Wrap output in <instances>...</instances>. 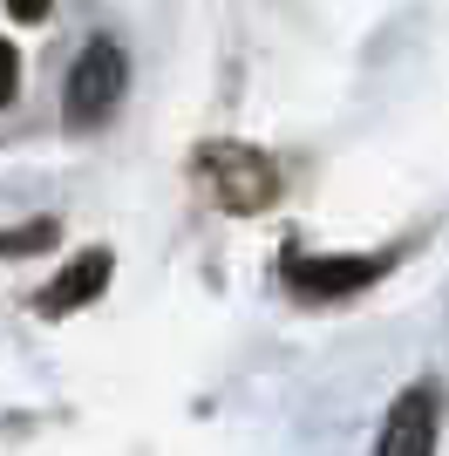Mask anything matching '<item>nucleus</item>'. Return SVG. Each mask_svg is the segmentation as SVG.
<instances>
[{
  "instance_id": "obj_3",
  "label": "nucleus",
  "mask_w": 449,
  "mask_h": 456,
  "mask_svg": "<svg viewBox=\"0 0 449 456\" xmlns=\"http://www.w3.org/2000/svg\"><path fill=\"white\" fill-rule=\"evenodd\" d=\"M198 177L211 184V198H218L224 211H259V205H273V191H280L273 164H265L259 151H245V143H211V151L198 157Z\"/></svg>"
},
{
  "instance_id": "obj_1",
  "label": "nucleus",
  "mask_w": 449,
  "mask_h": 456,
  "mask_svg": "<svg viewBox=\"0 0 449 456\" xmlns=\"http://www.w3.org/2000/svg\"><path fill=\"white\" fill-rule=\"evenodd\" d=\"M123 89H130V61H123V48H116L110 35H95L89 48L75 55L69 89H61L69 130H102V123L116 116V102H123Z\"/></svg>"
},
{
  "instance_id": "obj_5",
  "label": "nucleus",
  "mask_w": 449,
  "mask_h": 456,
  "mask_svg": "<svg viewBox=\"0 0 449 456\" xmlns=\"http://www.w3.org/2000/svg\"><path fill=\"white\" fill-rule=\"evenodd\" d=\"M110 273H116L110 252H82V259H75V266L61 273L55 286H41V300H35V306L48 314V321H61V314H75L82 300H95V293L110 286Z\"/></svg>"
},
{
  "instance_id": "obj_4",
  "label": "nucleus",
  "mask_w": 449,
  "mask_h": 456,
  "mask_svg": "<svg viewBox=\"0 0 449 456\" xmlns=\"http://www.w3.org/2000/svg\"><path fill=\"white\" fill-rule=\"evenodd\" d=\"M436 436H443V388L415 381V388H402V395H395L374 456H436Z\"/></svg>"
},
{
  "instance_id": "obj_2",
  "label": "nucleus",
  "mask_w": 449,
  "mask_h": 456,
  "mask_svg": "<svg viewBox=\"0 0 449 456\" xmlns=\"http://www.w3.org/2000/svg\"><path fill=\"white\" fill-rule=\"evenodd\" d=\"M395 266V252H361V259H327V252H286L280 259V280L293 286L299 300H347V293H361L368 280H381V273Z\"/></svg>"
},
{
  "instance_id": "obj_7",
  "label": "nucleus",
  "mask_w": 449,
  "mask_h": 456,
  "mask_svg": "<svg viewBox=\"0 0 449 456\" xmlns=\"http://www.w3.org/2000/svg\"><path fill=\"white\" fill-rule=\"evenodd\" d=\"M48 14V0H7V20H41Z\"/></svg>"
},
{
  "instance_id": "obj_6",
  "label": "nucleus",
  "mask_w": 449,
  "mask_h": 456,
  "mask_svg": "<svg viewBox=\"0 0 449 456\" xmlns=\"http://www.w3.org/2000/svg\"><path fill=\"white\" fill-rule=\"evenodd\" d=\"M55 218H35V225H20V232H7V252H14V259H28V252L35 246H55Z\"/></svg>"
}]
</instances>
